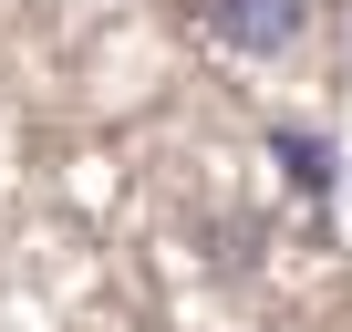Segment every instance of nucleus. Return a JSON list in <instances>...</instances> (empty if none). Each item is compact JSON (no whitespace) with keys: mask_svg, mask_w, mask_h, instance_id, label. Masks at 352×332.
<instances>
[{"mask_svg":"<svg viewBox=\"0 0 352 332\" xmlns=\"http://www.w3.org/2000/svg\"><path fill=\"white\" fill-rule=\"evenodd\" d=\"M197 21H208L228 52H280V42H300L311 0H197Z\"/></svg>","mask_w":352,"mask_h":332,"instance_id":"obj_1","label":"nucleus"},{"mask_svg":"<svg viewBox=\"0 0 352 332\" xmlns=\"http://www.w3.org/2000/svg\"><path fill=\"white\" fill-rule=\"evenodd\" d=\"M270 156L300 177V198H331V145H321L311 125H280V135H270Z\"/></svg>","mask_w":352,"mask_h":332,"instance_id":"obj_2","label":"nucleus"}]
</instances>
